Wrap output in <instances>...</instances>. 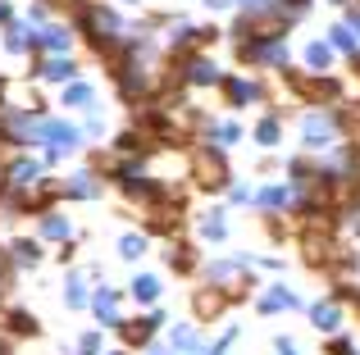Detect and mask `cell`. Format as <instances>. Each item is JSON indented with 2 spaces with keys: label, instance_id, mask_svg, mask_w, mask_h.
I'll return each instance as SVG.
<instances>
[{
  "label": "cell",
  "instance_id": "cell-11",
  "mask_svg": "<svg viewBox=\"0 0 360 355\" xmlns=\"http://www.w3.org/2000/svg\"><path fill=\"white\" fill-rule=\"evenodd\" d=\"M91 310H96V319L101 323H110V328H119V292H115V287H101V292L96 296H91Z\"/></svg>",
  "mask_w": 360,
  "mask_h": 355
},
{
  "label": "cell",
  "instance_id": "cell-31",
  "mask_svg": "<svg viewBox=\"0 0 360 355\" xmlns=\"http://www.w3.org/2000/svg\"><path fill=\"white\" fill-rule=\"evenodd\" d=\"M69 305L78 310V305H87V292H82V278H69Z\"/></svg>",
  "mask_w": 360,
  "mask_h": 355
},
{
  "label": "cell",
  "instance_id": "cell-20",
  "mask_svg": "<svg viewBox=\"0 0 360 355\" xmlns=\"http://www.w3.org/2000/svg\"><path fill=\"white\" fill-rule=\"evenodd\" d=\"M41 73H46L51 82H73L78 64H73V60H51V64H41Z\"/></svg>",
  "mask_w": 360,
  "mask_h": 355
},
{
  "label": "cell",
  "instance_id": "cell-17",
  "mask_svg": "<svg viewBox=\"0 0 360 355\" xmlns=\"http://www.w3.org/2000/svg\"><path fill=\"white\" fill-rule=\"evenodd\" d=\"M278 137H283V114H264L255 123V142L260 146H278Z\"/></svg>",
  "mask_w": 360,
  "mask_h": 355
},
{
  "label": "cell",
  "instance_id": "cell-16",
  "mask_svg": "<svg viewBox=\"0 0 360 355\" xmlns=\"http://www.w3.org/2000/svg\"><path fill=\"white\" fill-rule=\"evenodd\" d=\"M356 41H360V36H356V32H352V27H347V23H338V27H328V46H333V51H342V55H347V60H352V55L360 51V46H356Z\"/></svg>",
  "mask_w": 360,
  "mask_h": 355
},
{
  "label": "cell",
  "instance_id": "cell-14",
  "mask_svg": "<svg viewBox=\"0 0 360 355\" xmlns=\"http://www.w3.org/2000/svg\"><path fill=\"white\" fill-rule=\"evenodd\" d=\"M41 182V164L37 160H14L9 164V187H37Z\"/></svg>",
  "mask_w": 360,
  "mask_h": 355
},
{
  "label": "cell",
  "instance_id": "cell-34",
  "mask_svg": "<svg viewBox=\"0 0 360 355\" xmlns=\"http://www.w3.org/2000/svg\"><path fill=\"white\" fill-rule=\"evenodd\" d=\"M0 23H9V5H5V0H0Z\"/></svg>",
  "mask_w": 360,
  "mask_h": 355
},
{
  "label": "cell",
  "instance_id": "cell-7",
  "mask_svg": "<svg viewBox=\"0 0 360 355\" xmlns=\"http://www.w3.org/2000/svg\"><path fill=\"white\" fill-rule=\"evenodd\" d=\"M160 314H141V319H123L119 323V337H123V347H146L150 337H155V328H160Z\"/></svg>",
  "mask_w": 360,
  "mask_h": 355
},
{
  "label": "cell",
  "instance_id": "cell-6",
  "mask_svg": "<svg viewBox=\"0 0 360 355\" xmlns=\"http://www.w3.org/2000/svg\"><path fill=\"white\" fill-rule=\"evenodd\" d=\"M165 264L174 269L178 278H187V274H196V269H201V250H196L192 241L174 237V241H169V250H165Z\"/></svg>",
  "mask_w": 360,
  "mask_h": 355
},
{
  "label": "cell",
  "instance_id": "cell-19",
  "mask_svg": "<svg viewBox=\"0 0 360 355\" xmlns=\"http://www.w3.org/2000/svg\"><path fill=\"white\" fill-rule=\"evenodd\" d=\"M9 333H14V337H37L41 328H37V319L27 310H14V314H9Z\"/></svg>",
  "mask_w": 360,
  "mask_h": 355
},
{
  "label": "cell",
  "instance_id": "cell-28",
  "mask_svg": "<svg viewBox=\"0 0 360 355\" xmlns=\"http://www.w3.org/2000/svg\"><path fill=\"white\" fill-rule=\"evenodd\" d=\"M41 46H51V51H64V46H69V32H64V27H46Z\"/></svg>",
  "mask_w": 360,
  "mask_h": 355
},
{
  "label": "cell",
  "instance_id": "cell-37",
  "mask_svg": "<svg viewBox=\"0 0 360 355\" xmlns=\"http://www.w3.org/2000/svg\"><path fill=\"white\" fill-rule=\"evenodd\" d=\"M333 5H352V0H333Z\"/></svg>",
  "mask_w": 360,
  "mask_h": 355
},
{
  "label": "cell",
  "instance_id": "cell-26",
  "mask_svg": "<svg viewBox=\"0 0 360 355\" xmlns=\"http://www.w3.org/2000/svg\"><path fill=\"white\" fill-rule=\"evenodd\" d=\"M324 355H356V342L342 337V333H333V337H328V347H324Z\"/></svg>",
  "mask_w": 360,
  "mask_h": 355
},
{
  "label": "cell",
  "instance_id": "cell-32",
  "mask_svg": "<svg viewBox=\"0 0 360 355\" xmlns=\"http://www.w3.org/2000/svg\"><path fill=\"white\" fill-rule=\"evenodd\" d=\"M274 351H278V355H297V342H292V337H278V342H274Z\"/></svg>",
  "mask_w": 360,
  "mask_h": 355
},
{
  "label": "cell",
  "instance_id": "cell-24",
  "mask_svg": "<svg viewBox=\"0 0 360 355\" xmlns=\"http://www.w3.org/2000/svg\"><path fill=\"white\" fill-rule=\"evenodd\" d=\"M37 260H41L37 241H14V264H37Z\"/></svg>",
  "mask_w": 360,
  "mask_h": 355
},
{
  "label": "cell",
  "instance_id": "cell-10",
  "mask_svg": "<svg viewBox=\"0 0 360 355\" xmlns=\"http://www.w3.org/2000/svg\"><path fill=\"white\" fill-rule=\"evenodd\" d=\"M260 310H264V314H278V310H301V296H297V292H288L283 283H274L269 292L260 296Z\"/></svg>",
  "mask_w": 360,
  "mask_h": 355
},
{
  "label": "cell",
  "instance_id": "cell-18",
  "mask_svg": "<svg viewBox=\"0 0 360 355\" xmlns=\"http://www.w3.org/2000/svg\"><path fill=\"white\" fill-rule=\"evenodd\" d=\"M132 296H137L141 305L160 301V278L155 274H137V278H132Z\"/></svg>",
  "mask_w": 360,
  "mask_h": 355
},
{
  "label": "cell",
  "instance_id": "cell-1",
  "mask_svg": "<svg viewBox=\"0 0 360 355\" xmlns=\"http://www.w3.org/2000/svg\"><path fill=\"white\" fill-rule=\"evenodd\" d=\"M192 178H196L201 192H224V187H233L229 160H224L219 146H196L192 151Z\"/></svg>",
  "mask_w": 360,
  "mask_h": 355
},
{
  "label": "cell",
  "instance_id": "cell-13",
  "mask_svg": "<svg viewBox=\"0 0 360 355\" xmlns=\"http://www.w3.org/2000/svg\"><path fill=\"white\" fill-rule=\"evenodd\" d=\"M101 192V178L91 173V169H82V173H73L69 182H64V196H73V201H91V196Z\"/></svg>",
  "mask_w": 360,
  "mask_h": 355
},
{
  "label": "cell",
  "instance_id": "cell-3",
  "mask_svg": "<svg viewBox=\"0 0 360 355\" xmlns=\"http://www.w3.org/2000/svg\"><path fill=\"white\" fill-rule=\"evenodd\" d=\"M229 292H224V287H196L192 292V314H196V323H219L224 319V310H229Z\"/></svg>",
  "mask_w": 360,
  "mask_h": 355
},
{
  "label": "cell",
  "instance_id": "cell-21",
  "mask_svg": "<svg viewBox=\"0 0 360 355\" xmlns=\"http://www.w3.org/2000/svg\"><path fill=\"white\" fill-rule=\"evenodd\" d=\"M201 232H205L210 241H224V232H229V219H224V210H210V214H205V219H201Z\"/></svg>",
  "mask_w": 360,
  "mask_h": 355
},
{
  "label": "cell",
  "instance_id": "cell-30",
  "mask_svg": "<svg viewBox=\"0 0 360 355\" xmlns=\"http://www.w3.org/2000/svg\"><path fill=\"white\" fill-rule=\"evenodd\" d=\"M78 355H101V333H82Z\"/></svg>",
  "mask_w": 360,
  "mask_h": 355
},
{
  "label": "cell",
  "instance_id": "cell-9",
  "mask_svg": "<svg viewBox=\"0 0 360 355\" xmlns=\"http://www.w3.org/2000/svg\"><path fill=\"white\" fill-rule=\"evenodd\" d=\"M255 201H260V210H264V214H278V210H288V205L297 201V192H292L288 182H269L260 196H255Z\"/></svg>",
  "mask_w": 360,
  "mask_h": 355
},
{
  "label": "cell",
  "instance_id": "cell-27",
  "mask_svg": "<svg viewBox=\"0 0 360 355\" xmlns=\"http://www.w3.org/2000/svg\"><path fill=\"white\" fill-rule=\"evenodd\" d=\"M210 133L219 137L224 146H229V142H242V128H238V123H210Z\"/></svg>",
  "mask_w": 360,
  "mask_h": 355
},
{
  "label": "cell",
  "instance_id": "cell-36",
  "mask_svg": "<svg viewBox=\"0 0 360 355\" xmlns=\"http://www.w3.org/2000/svg\"><path fill=\"white\" fill-rule=\"evenodd\" d=\"M205 5H210V9H219V5H229V0H205Z\"/></svg>",
  "mask_w": 360,
  "mask_h": 355
},
{
  "label": "cell",
  "instance_id": "cell-35",
  "mask_svg": "<svg viewBox=\"0 0 360 355\" xmlns=\"http://www.w3.org/2000/svg\"><path fill=\"white\" fill-rule=\"evenodd\" d=\"M352 310H356V323H360V292H356V301H352Z\"/></svg>",
  "mask_w": 360,
  "mask_h": 355
},
{
  "label": "cell",
  "instance_id": "cell-5",
  "mask_svg": "<svg viewBox=\"0 0 360 355\" xmlns=\"http://www.w3.org/2000/svg\"><path fill=\"white\" fill-rule=\"evenodd\" d=\"M219 96H224V105H229V109H246L251 100L264 96V87H260V82H246V78H224L219 82Z\"/></svg>",
  "mask_w": 360,
  "mask_h": 355
},
{
  "label": "cell",
  "instance_id": "cell-23",
  "mask_svg": "<svg viewBox=\"0 0 360 355\" xmlns=\"http://www.w3.org/2000/svg\"><path fill=\"white\" fill-rule=\"evenodd\" d=\"M119 255H123V260H141V255H146V237H137V232H128V237L119 241Z\"/></svg>",
  "mask_w": 360,
  "mask_h": 355
},
{
  "label": "cell",
  "instance_id": "cell-8",
  "mask_svg": "<svg viewBox=\"0 0 360 355\" xmlns=\"http://www.w3.org/2000/svg\"><path fill=\"white\" fill-rule=\"evenodd\" d=\"M310 323H315L319 333H328V337H333V333L342 328V305H338L333 296H328V301H315V305H310Z\"/></svg>",
  "mask_w": 360,
  "mask_h": 355
},
{
  "label": "cell",
  "instance_id": "cell-12",
  "mask_svg": "<svg viewBox=\"0 0 360 355\" xmlns=\"http://www.w3.org/2000/svg\"><path fill=\"white\" fill-rule=\"evenodd\" d=\"M338 119V133L347 137V142H360V100H342V105L333 109Z\"/></svg>",
  "mask_w": 360,
  "mask_h": 355
},
{
  "label": "cell",
  "instance_id": "cell-2",
  "mask_svg": "<svg viewBox=\"0 0 360 355\" xmlns=\"http://www.w3.org/2000/svg\"><path fill=\"white\" fill-rule=\"evenodd\" d=\"M338 137H342V133H338L333 109H328V114H306V119H301V142H306V151H328Z\"/></svg>",
  "mask_w": 360,
  "mask_h": 355
},
{
  "label": "cell",
  "instance_id": "cell-4",
  "mask_svg": "<svg viewBox=\"0 0 360 355\" xmlns=\"http://www.w3.org/2000/svg\"><path fill=\"white\" fill-rule=\"evenodd\" d=\"M37 137H41L46 146H51V155H64V151H73V146H78V128L73 123H60V119H46L41 128H37Z\"/></svg>",
  "mask_w": 360,
  "mask_h": 355
},
{
  "label": "cell",
  "instance_id": "cell-33",
  "mask_svg": "<svg viewBox=\"0 0 360 355\" xmlns=\"http://www.w3.org/2000/svg\"><path fill=\"white\" fill-rule=\"evenodd\" d=\"M14 146H18V142H14V137H9V133H5V128H0V160H5V155H9V151H14Z\"/></svg>",
  "mask_w": 360,
  "mask_h": 355
},
{
  "label": "cell",
  "instance_id": "cell-29",
  "mask_svg": "<svg viewBox=\"0 0 360 355\" xmlns=\"http://www.w3.org/2000/svg\"><path fill=\"white\" fill-rule=\"evenodd\" d=\"M174 351H196V333L192 328H174Z\"/></svg>",
  "mask_w": 360,
  "mask_h": 355
},
{
  "label": "cell",
  "instance_id": "cell-38",
  "mask_svg": "<svg viewBox=\"0 0 360 355\" xmlns=\"http://www.w3.org/2000/svg\"><path fill=\"white\" fill-rule=\"evenodd\" d=\"M115 355H128V351H115Z\"/></svg>",
  "mask_w": 360,
  "mask_h": 355
},
{
  "label": "cell",
  "instance_id": "cell-22",
  "mask_svg": "<svg viewBox=\"0 0 360 355\" xmlns=\"http://www.w3.org/2000/svg\"><path fill=\"white\" fill-rule=\"evenodd\" d=\"M41 232L55 237V241H64V237H69V219H60V214H41Z\"/></svg>",
  "mask_w": 360,
  "mask_h": 355
},
{
  "label": "cell",
  "instance_id": "cell-15",
  "mask_svg": "<svg viewBox=\"0 0 360 355\" xmlns=\"http://www.w3.org/2000/svg\"><path fill=\"white\" fill-rule=\"evenodd\" d=\"M333 46L328 41H310L306 46V69H315V73H328V64H333Z\"/></svg>",
  "mask_w": 360,
  "mask_h": 355
},
{
  "label": "cell",
  "instance_id": "cell-25",
  "mask_svg": "<svg viewBox=\"0 0 360 355\" xmlns=\"http://www.w3.org/2000/svg\"><path fill=\"white\" fill-rule=\"evenodd\" d=\"M91 100V87L87 82H69V91H64V105H87Z\"/></svg>",
  "mask_w": 360,
  "mask_h": 355
}]
</instances>
